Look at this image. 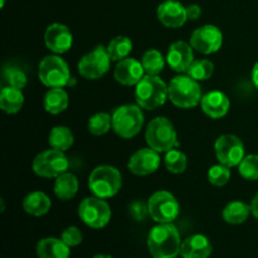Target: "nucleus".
Instances as JSON below:
<instances>
[{
	"label": "nucleus",
	"instance_id": "f257e3e1",
	"mask_svg": "<svg viewBox=\"0 0 258 258\" xmlns=\"http://www.w3.org/2000/svg\"><path fill=\"white\" fill-rule=\"evenodd\" d=\"M148 248L153 258H176L181 248L178 228L173 223H159L149 232Z\"/></svg>",
	"mask_w": 258,
	"mask_h": 258
},
{
	"label": "nucleus",
	"instance_id": "f03ea898",
	"mask_svg": "<svg viewBox=\"0 0 258 258\" xmlns=\"http://www.w3.org/2000/svg\"><path fill=\"white\" fill-rule=\"evenodd\" d=\"M169 98L168 85L159 76L145 75L135 88L136 103L144 110H155Z\"/></svg>",
	"mask_w": 258,
	"mask_h": 258
},
{
	"label": "nucleus",
	"instance_id": "7ed1b4c3",
	"mask_svg": "<svg viewBox=\"0 0 258 258\" xmlns=\"http://www.w3.org/2000/svg\"><path fill=\"white\" fill-rule=\"evenodd\" d=\"M122 188V176L118 169L111 165H100L88 176V189L98 198L115 197Z\"/></svg>",
	"mask_w": 258,
	"mask_h": 258
},
{
	"label": "nucleus",
	"instance_id": "20e7f679",
	"mask_svg": "<svg viewBox=\"0 0 258 258\" xmlns=\"http://www.w3.org/2000/svg\"><path fill=\"white\" fill-rule=\"evenodd\" d=\"M169 100L180 108L196 107L202 101V90L198 81L188 75L174 77L168 85Z\"/></svg>",
	"mask_w": 258,
	"mask_h": 258
},
{
	"label": "nucleus",
	"instance_id": "39448f33",
	"mask_svg": "<svg viewBox=\"0 0 258 258\" xmlns=\"http://www.w3.org/2000/svg\"><path fill=\"white\" fill-rule=\"evenodd\" d=\"M149 148L158 153H168L178 146V135L173 122L166 117H156L150 121L145 131Z\"/></svg>",
	"mask_w": 258,
	"mask_h": 258
},
{
	"label": "nucleus",
	"instance_id": "423d86ee",
	"mask_svg": "<svg viewBox=\"0 0 258 258\" xmlns=\"http://www.w3.org/2000/svg\"><path fill=\"white\" fill-rule=\"evenodd\" d=\"M144 125V115L139 105H123L112 113V128L123 139L135 138Z\"/></svg>",
	"mask_w": 258,
	"mask_h": 258
},
{
	"label": "nucleus",
	"instance_id": "0eeeda50",
	"mask_svg": "<svg viewBox=\"0 0 258 258\" xmlns=\"http://www.w3.org/2000/svg\"><path fill=\"white\" fill-rule=\"evenodd\" d=\"M78 216L87 227L93 229H102L110 223L112 212L105 199L98 197H88L80 203Z\"/></svg>",
	"mask_w": 258,
	"mask_h": 258
},
{
	"label": "nucleus",
	"instance_id": "6e6552de",
	"mask_svg": "<svg viewBox=\"0 0 258 258\" xmlns=\"http://www.w3.org/2000/svg\"><path fill=\"white\" fill-rule=\"evenodd\" d=\"M38 77L40 82L49 88H63L71 83L68 66L58 55H47L38 67Z\"/></svg>",
	"mask_w": 258,
	"mask_h": 258
},
{
	"label": "nucleus",
	"instance_id": "1a4fd4ad",
	"mask_svg": "<svg viewBox=\"0 0 258 258\" xmlns=\"http://www.w3.org/2000/svg\"><path fill=\"white\" fill-rule=\"evenodd\" d=\"M68 165H70V161H68L64 151L49 149V150L42 151L35 156L32 168L38 176L53 179L67 173Z\"/></svg>",
	"mask_w": 258,
	"mask_h": 258
},
{
	"label": "nucleus",
	"instance_id": "9d476101",
	"mask_svg": "<svg viewBox=\"0 0 258 258\" xmlns=\"http://www.w3.org/2000/svg\"><path fill=\"white\" fill-rule=\"evenodd\" d=\"M148 211L156 223H173L180 213V206L173 194L160 190L149 198Z\"/></svg>",
	"mask_w": 258,
	"mask_h": 258
},
{
	"label": "nucleus",
	"instance_id": "9b49d317",
	"mask_svg": "<svg viewBox=\"0 0 258 258\" xmlns=\"http://www.w3.org/2000/svg\"><path fill=\"white\" fill-rule=\"evenodd\" d=\"M214 151L218 161L228 168H234L241 164L244 155V144L241 139L232 134H224L216 140Z\"/></svg>",
	"mask_w": 258,
	"mask_h": 258
},
{
	"label": "nucleus",
	"instance_id": "f8f14e48",
	"mask_svg": "<svg viewBox=\"0 0 258 258\" xmlns=\"http://www.w3.org/2000/svg\"><path fill=\"white\" fill-rule=\"evenodd\" d=\"M110 62L111 58L107 49L102 45H98L81 58L78 62V72L87 80H98L108 72Z\"/></svg>",
	"mask_w": 258,
	"mask_h": 258
},
{
	"label": "nucleus",
	"instance_id": "ddd939ff",
	"mask_svg": "<svg viewBox=\"0 0 258 258\" xmlns=\"http://www.w3.org/2000/svg\"><path fill=\"white\" fill-rule=\"evenodd\" d=\"M223 44V34L216 25L206 24L193 32L190 37V45L194 50L202 54H213L218 52Z\"/></svg>",
	"mask_w": 258,
	"mask_h": 258
},
{
	"label": "nucleus",
	"instance_id": "4468645a",
	"mask_svg": "<svg viewBox=\"0 0 258 258\" xmlns=\"http://www.w3.org/2000/svg\"><path fill=\"white\" fill-rule=\"evenodd\" d=\"M160 166V156L158 151L151 148L140 149L128 159L127 168L134 175L146 176L155 173Z\"/></svg>",
	"mask_w": 258,
	"mask_h": 258
},
{
	"label": "nucleus",
	"instance_id": "2eb2a0df",
	"mask_svg": "<svg viewBox=\"0 0 258 258\" xmlns=\"http://www.w3.org/2000/svg\"><path fill=\"white\" fill-rule=\"evenodd\" d=\"M44 43L49 50L55 54H63L72 47L73 37L71 30L60 23H54L47 28L44 34Z\"/></svg>",
	"mask_w": 258,
	"mask_h": 258
},
{
	"label": "nucleus",
	"instance_id": "dca6fc26",
	"mask_svg": "<svg viewBox=\"0 0 258 258\" xmlns=\"http://www.w3.org/2000/svg\"><path fill=\"white\" fill-rule=\"evenodd\" d=\"M159 22L168 28H180L188 20L186 7L178 0H165L156 10Z\"/></svg>",
	"mask_w": 258,
	"mask_h": 258
},
{
	"label": "nucleus",
	"instance_id": "f3484780",
	"mask_svg": "<svg viewBox=\"0 0 258 258\" xmlns=\"http://www.w3.org/2000/svg\"><path fill=\"white\" fill-rule=\"evenodd\" d=\"M194 62V49L190 44L178 40L169 47L166 54V63L175 72H188L191 63Z\"/></svg>",
	"mask_w": 258,
	"mask_h": 258
},
{
	"label": "nucleus",
	"instance_id": "a211bd4d",
	"mask_svg": "<svg viewBox=\"0 0 258 258\" xmlns=\"http://www.w3.org/2000/svg\"><path fill=\"white\" fill-rule=\"evenodd\" d=\"M115 80L123 86L138 85L145 76L143 64L134 58H125L120 60L115 68Z\"/></svg>",
	"mask_w": 258,
	"mask_h": 258
},
{
	"label": "nucleus",
	"instance_id": "6ab92c4d",
	"mask_svg": "<svg viewBox=\"0 0 258 258\" xmlns=\"http://www.w3.org/2000/svg\"><path fill=\"white\" fill-rule=\"evenodd\" d=\"M201 107L208 117L218 120L228 113L231 102L226 93L221 92V91H212L202 97Z\"/></svg>",
	"mask_w": 258,
	"mask_h": 258
},
{
	"label": "nucleus",
	"instance_id": "aec40b11",
	"mask_svg": "<svg viewBox=\"0 0 258 258\" xmlns=\"http://www.w3.org/2000/svg\"><path fill=\"white\" fill-rule=\"evenodd\" d=\"M212 251L213 247L206 236L194 234L181 243L180 254L183 258H209Z\"/></svg>",
	"mask_w": 258,
	"mask_h": 258
},
{
	"label": "nucleus",
	"instance_id": "412c9836",
	"mask_svg": "<svg viewBox=\"0 0 258 258\" xmlns=\"http://www.w3.org/2000/svg\"><path fill=\"white\" fill-rule=\"evenodd\" d=\"M70 247L60 238H43L37 244L38 258H70Z\"/></svg>",
	"mask_w": 258,
	"mask_h": 258
},
{
	"label": "nucleus",
	"instance_id": "4be33fe9",
	"mask_svg": "<svg viewBox=\"0 0 258 258\" xmlns=\"http://www.w3.org/2000/svg\"><path fill=\"white\" fill-rule=\"evenodd\" d=\"M50 208H52V201L43 191H32L23 199V209L30 216H44L50 211Z\"/></svg>",
	"mask_w": 258,
	"mask_h": 258
},
{
	"label": "nucleus",
	"instance_id": "5701e85b",
	"mask_svg": "<svg viewBox=\"0 0 258 258\" xmlns=\"http://www.w3.org/2000/svg\"><path fill=\"white\" fill-rule=\"evenodd\" d=\"M24 105V95L19 88L7 86L0 92V108L8 115H14L22 110Z\"/></svg>",
	"mask_w": 258,
	"mask_h": 258
},
{
	"label": "nucleus",
	"instance_id": "b1692460",
	"mask_svg": "<svg viewBox=\"0 0 258 258\" xmlns=\"http://www.w3.org/2000/svg\"><path fill=\"white\" fill-rule=\"evenodd\" d=\"M251 213V206L246 204L244 202L234 201L224 207L223 212H222V217H223L227 223L237 226V224L244 223Z\"/></svg>",
	"mask_w": 258,
	"mask_h": 258
},
{
	"label": "nucleus",
	"instance_id": "393cba45",
	"mask_svg": "<svg viewBox=\"0 0 258 258\" xmlns=\"http://www.w3.org/2000/svg\"><path fill=\"white\" fill-rule=\"evenodd\" d=\"M68 95L63 88H50L44 96V108L50 115H59L67 108Z\"/></svg>",
	"mask_w": 258,
	"mask_h": 258
},
{
	"label": "nucleus",
	"instance_id": "a878e982",
	"mask_svg": "<svg viewBox=\"0 0 258 258\" xmlns=\"http://www.w3.org/2000/svg\"><path fill=\"white\" fill-rule=\"evenodd\" d=\"M78 191V179L71 173H64L55 178L54 194L62 201H70Z\"/></svg>",
	"mask_w": 258,
	"mask_h": 258
},
{
	"label": "nucleus",
	"instance_id": "bb28decb",
	"mask_svg": "<svg viewBox=\"0 0 258 258\" xmlns=\"http://www.w3.org/2000/svg\"><path fill=\"white\" fill-rule=\"evenodd\" d=\"M107 53L110 55L111 60H115V62H120V60L128 58V54L133 50V42H131L130 38L123 37H116L108 43L107 45Z\"/></svg>",
	"mask_w": 258,
	"mask_h": 258
},
{
	"label": "nucleus",
	"instance_id": "cd10ccee",
	"mask_svg": "<svg viewBox=\"0 0 258 258\" xmlns=\"http://www.w3.org/2000/svg\"><path fill=\"white\" fill-rule=\"evenodd\" d=\"M73 140V134L70 128L66 126H55L50 130L48 143L53 149L66 151L72 146Z\"/></svg>",
	"mask_w": 258,
	"mask_h": 258
},
{
	"label": "nucleus",
	"instance_id": "c85d7f7f",
	"mask_svg": "<svg viewBox=\"0 0 258 258\" xmlns=\"http://www.w3.org/2000/svg\"><path fill=\"white\" fill-rule=\"evenodd\" d=\"M141 64L146 75L158 76L165 67V58L159 50L149 49L144 53L141 58Z\"/></svg>",
	"mask_w": 258,
	"mask_h": 258
},
{
	"label": "nucleus",
	"instance_id": "c756f323",
	"mask_svg": "<svg viewBox=\"0 0 258 258\" xmlns=\"http://www.w3.org/2000/svg\"><path fill=\"white\" fill-rule=\"evenodd\" d=\"M164 164H165V168L170 173L181 174L185 171L186 166H188V159H186V155L183 151L171 149L165 154Z\"/></svg>",
	"mask_w": 258,
	"mask_h": 258
},
{
	"label": "nucleus",
	"instance_id": "7c9ffc66",
	"mask_svg": "<svg viewBox=\"0 0 258 258\" xmlns=\"http://www.w3.org/2000/svg\"><path fill=\"white\" fill-rule=\"evenodd\" d=\"M87 127L92 135H103V134L108 133L110 128L112 127V116H110L106 112L95 113L88 120Z\"/></svg>",
	"mask_w": 258,
	"mask_h": 258
},
{
	"label": "nucleus",
	"instance_id": "2f4dec72",
	"mask_svg": "<svg viewBox=\"0 0 258 258\" xmlns=\"http://www.w3.org/2000/svg\"><path fill=\"white\" fill-rule=\"evenodd\" d=\"M214 72V64L208 59H198L191 63L186 75L196 81H207Z\"/></svg>",
	"mask_w": 258,
	"mask_h": 258
},
{
	"label": "nucleus",
	"instance_id": "473e14b6",
	"mask_svg": "<svg viewBox=\"0 0 258 258\" xmlns=\"http://www.w3.org/2000/svg\"><path fill=\"white\" fill-rule=\"evenodd\" d=\"M231 179V168L217 164L208 170V181L214 186H224Z\"/></svg>",
	"mask_w": 258,
	"mask_h": 258
},
{
	"label": "nucleus",
	"instance_id": "72a5a7b5",
	"mask_svg": "<svg viewBox=\"0 0 258 258\" xmlns=\"http://www.w3.org/2000/svg\"><path fill=\"white\" fill-rule=\"evenodd\" d=\"M238 171L246 180H258V155H247L238 165Z\"/></svg>",
	"mask_w": 258,
	"mask_h": 258
},
{
	"label": "nucleus",
	"instance_id": "f704fd0d",
	"mask_svg": "<svg viewBox=\"0 0 258 258\" xmlns=\"http://www.w3.org/2000/svg\"><path fill=\"white\" fill-rule=\"evenodd\" d=\"M4 78H5V81L8 82V86L19 88V90H23V88H24L28 83L27 75H25V73L23 72L22 70H19L18 67L5 68Z\"/></svg>",
	"mask_w": 258,
	"mask_h": 258
},
{
	"label": "nucleus",
	"instance_id": "c9c22d12",
	"mask_svg": "<svg viewBox=\"0 0 258 258\" xmlns=\"http://www.w3.org/2000/svg\"><path fill=\"white\" fill-rule=\"evenodd\" d=\"M60 239H62L70 248L71 247H77L78 244L82 243V232L75 226L67 227V228L62 232V234H60Z\"/></svg>",
	"mask_w": 258,
	"mask_h": 258
},
{
	"label": "nucleus",
	"instance_id": "e433bc0d",
	"mask_svg": "<svg viewBox=\"0 0 258 258\" xmlns=\"http://www.w3.org/2000/svg\"><path fill=\"white\" fill-rule=\"evenodd\" d=\"M130 214L135 221H144L149 214L148 204H144L141 202H134L130 206Z\"/></svg>",
	"mask_w": 258,
	"mask_h": 258
},
{
	"label": "nucleus",
	"instance_id": "4c0bfd02",
	"mask_svg": "<svg viewBox=\"0 0 258 258\" xmlns=\"http://www.w3.org/2000/svg\"><path fill=\"white\" fill-rule=\"evenodd\" d=\"M202 14V9L199 5L197 4H190L186 7V15H188V19L190 20H197Z\"/></svg>",
	"mask_w": 258,
	"mask_h": 258
},
{
	"label": "nucleus",
	"instance_id": "58836bf2",
	"mask_svg": "<svg viewBox=\"0 0 258 258\" xmlns=\"http://www.w3.org/2000/svg\"><path fill=\"white\" fill-rule=\"evenodd\" d=\"M251 211H252V214H253V216L258 219V194H256V197L252 199Z\"/></svg>",
	"mask_w": 258,
	"mask_h": 258
},
{
	"label": "nucleus",
	"instance_id": "ea45409f",
	"mask_svg": "<svg viewBox=\"0 0 258 258\" xmlns=\"http://www.w3.org/2000/svg\"><path fill=\"white\" fill-rule=\"evenodd\" d=\"M252 81H253L254 86L258 88V62L254 64L253 70H252Z\"/></svg>",
	"mask_w": 258,
	"mask_h": 258
},
{
	"label": "nucleus",
	"instance_id": "a19ab883",
	"mask_svg": "<svg viewBox=\"0 0 258 258\" xmlns=\"http://www.w3.org/2000/svg\"><path fill=\"white\" fill-rule=\"evenodd\" d=\"M93 258H112V257L108 256V254H96Z\"/></svg>",
	"mask_w": 258,
	"mask_h": 258
},
{
	"label": "nucleus",
	"instance_id": "79ce46f5",
	"mask_svg": "<svg viewBox=\"0 0 258 258\" xmlns=\"http://www.w3.org/2000/svg\"><path fill=\"white\" fill-rule=\"evenodd\" d=\"M4 4H5V0H2V4H0V7H4Z\"/></svg>",
	"mask_w": 258,
	"mask_h": 258
}]
</instances>
